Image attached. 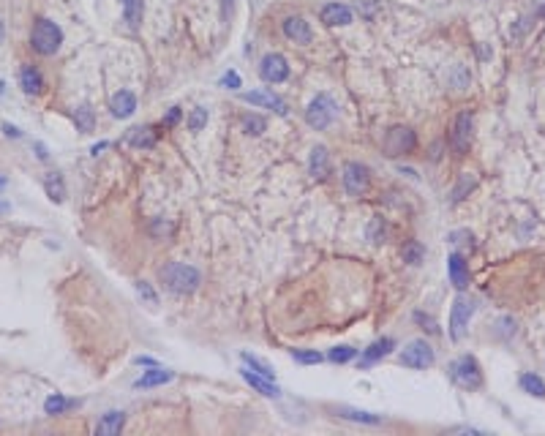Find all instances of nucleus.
<instances>
[{"label":"nucleus","instance_id":"f257e3e1","mask_svg":"<svg viewBox=\"0 0 545 436\" xmlns=\"http://www.w3.org/2000/svg\"><path fill=\"white\" fill-rule=\"evenodd\" d=\"M161 281L166 284V290L175 292V294H191V292L199 287L202 276L197 268L191 265H183V262H169L161 268Z\"/></svg>","mask_w":545,"mask_h":436},{"label":"nucleus","instance_id":"f03ea898","mask_svg":"<svg viewBox=\"0 0 545 436\" xmlns=\"http://www.w3.org/2000/svg\"><path fill=\"white\" fill-rule=\"evenodd\" d=\"M63 44V30L52 22V19H38L33 25V33H30V47L38 52V55H55Z\"/></svg>","mask_w":545,"mask_h":436},{"label":"nucleus","instance_id":"7ed1b4c3","mask_svg":"<svg viewBox=\"0 0 545 436\" xmlns=\"http://www.w3.org/2000/svg\"><path fill=\"white\" fill-rule=\"evenodd\" d=\"M333 118H335V101L327 93H319L306 109V123L316 131H322L333 123Z\"/></svg>","mask_w":545,"mask_h":436},{"label":"nucleus","instance_id":"20e7f679","mask_svg":"<svg viewBox=\"0 0 545 436\" xmlns=\"http://www.w3.org/2000/svg\"><path fill=\"white\" fill-rule=\"evenodd\" d=\"M471 314H474V300L467 297V294L456 297L453 311H450V338H453V341H461V336L467 333Z\"/></svg>","mask_w":545,"mask_h":436},{"label":"nucleus","instance_id":"39448f33","mask_svg":"<svg viewBox=\"0 0 545 436\" xmlns=\"http://www.w3.org/2000/svg\"><path fill=\"white\" fill-rule=\"evenodd\" d=\"M450 376H453L456 384H461V387H467V390L480 387V382H482L480 365H477L474 358H469V355H464L461 360H456V363L450 365Z\"/></svg>","mask_w":545,"mask_h":436},{"label":"nucleus","instance_id":"423d86ee","mask_svg":"<svg viewBox=\"0 0 545 436\" xmlns=\"http://www.w3.org/2000/svg\"><path fill=\"white\" fill-rule=\"evenodd\" d=\"M368 183H371V175H368V166L366 164H357V161H349L344 166V188L349 197H360L368 191Z\"/></svg>","mask_w":545,"mask_h":436},{"label":"nucleus","instance_id":"0eeeda50","mask_svg":"<svg viewBox=\"0 0 545 436\" xmlns=\"http://www.w3.org/2000/svg\"><path fill=\"white\" fill-rule=\"evenodd\" d=\"M434 349L425 344V341H412V344H406L403 347V352H401V363L406 365V368H431L434 365Z\"/></svg>","mask_w":545,"mask_h":436},{"label":"nucleus","instance_id":"6e6552de","mask_svg":"<svg viewBox=\"0 0 545 436\" xmlns=\"http://www.w3.org/2000/svg\"><path fill=\"white\" fill-rule=\"evenodd\" d=\"M417 145V137L412 129H403V126H395L390 129L388 137H385V150L390 155H401V153H412Z\"/></svg>","mask_w":545,"mask_h":436},{"label":"nucleus","instance_id":"1a4fd4ad","mask_svg":"<svg viewBox=\"0 0 545 436\" xmlns=\"http://www.w3.org/2000/svg\"><path fill=\"white\" fill-rule=\"evenodd\" d=\"M259 76H262L265 82H270V85L284 82V79L289 76V63H287V58L278 55V52L265 55V58H262V66H259Z\"/></svg>","mask_w":545,"mask_h":436},{"label":"nucleus","instance_id":"9d476101","mask_svg":"<svg viewBox=\"0 0 545 436\" xmlns=\"http://www.w3.org/2000/svg\"><path fill=\"white\" fill-rule=\"evenodd\" d=\"M469 140H471V115L461 112L456 118V126H453V134H450V145H453L456 153H467Z\"/></svg>","mask_w":545,"mask_h":436},{"label":"nucleus","instance_id":"9b49d317","mask_svg":"<svg viewBox=\"0 0 545 436\" xmlns=\"http://www.w3.org/2000/svg\"><path fill=\"white\" fill-rule=\"evenodd\" d=\"M284 36H287L289 41H295V44H311V39H313L311 25H309L303 17H287V19H284Z\"/></svg>","mask_w":545,"mask_h":436},{"label":"nucleus","instance_id":"f8f14e48","mask_svg":"<svg viewBox=\"0 0 545 436\" xmlns=\"http://www.w3.org/2000/svg\"><path fill=\"white\" fill-rule=\"evenodd\" d=\"M109 109H112L115 118L126 120V118H131V115L137 112V96H134L131 90H118V93L112 96V101H109Z\"/></svg>","mask_w":545,"mask_h":436},{"label":"nucleus","instance_id":"ddd939ff","mask_svg":"<svg viewBox=\"0 0 545 436\" xmlns=\"http://www.w3.org/2000/svg\"><path fill=\"white\" fill-rule=\"evenodd\" d=\"M322 22L330 25V28L349 25V22H352V8L344 6V3H327V6L322 8Z\"/></svg>","mask_w":545,"mask_h":436},{"label":"nucleus","instance_id":"4468645a","mask_svg":"<svg viewBox=\"0 0 545 436\" xmlns=\"http://www.w3.org/2000/svg\"><path fill=\"white\" fill-rule=\"evenodd\" d=\"M240 376L256 390V393H262V395H267V398H278L281 395V390L273 384V379H267V376H259V373H251L245 365L240 368Z\"/></svg>","mask_w":545,"mask_h":436},{"label":"nucleus","instance_id":"2eb2a0df","mask_svg":"<svg viewBox=\"0 0 545 436\" xmlns=\"http://www.w3.org/2000/svg\"><path fill=\"white\" fill-rule=\"evenodd\" d=\"M243 101H245V104H251V107H267V109H276L278 115H284V112H287V104H284L278 96H273V93H262V90H256V93H243Z\"/></svg>","mask_w":545,"mask_h":436},{"label":"nucleus","instance_id":"dca6fc26","mask_svg":"<svg viewBox=\"0 0 545 436\" xmlns=\"http://www.w3.org/2000/svg\"><path fill=\"white\" fill-rule=\"evenodd\" d=\"M447 273H450V281H453L456 290H467L469 287V268L461 254H453L447 259Z\"/></svg>","mask_w":545,"mask_h":436},{"label":"nucleus","instance_id":"f3484780","mask_svg":"<svg viewBox=\"0 0 545 436\" xmlns=\"http://www.w3.org/2000/svg\"><path fill=\"white\" fill-rule=\"evenodd\" d=\"M19 85H22L25 93L36 96V93L44 90V76H41V72H38L36 66H22V72H19Z\"/></svg>","mask_w":545,"mask_h":436},{"label":"nucleus","instance_id":"a211bd4d","mask_svg":"<svg viewBox=\"0 0 545 436\" xmlns=\"http://www.w3.org/2000/svg\"><path fill=\"white\" fill-rule=\"evenodd\" d=\"M123 423H126V415H123V412H107V415L98 420V426H96V434H98V436L120 434Z\"/></svg>","mask_w":545,"mask_h":436},{"label":"nucleus","instance_id":"6ab92c4d","mask_svg":"<svg viewBox=\"0 0 545 436\" xmlns=\"http://www.w3.org/2000/svg\"><path fill=\"white\" fill-rule=\"evenodd\" d=\"M172 379H175L172 371H164V368L153 365L151 371H145V373L134 382V387H158V384H166V382H172Z\"/></svg>","mask_w":545,"mask_h":436},{"label":"nucleus","instance_id":"aec40b11","mask_svg":"<svg viewBox=\"0 0 545 436\" xmlns=\"http://www.w3.org/2000/svg\"><path fill=\"white\" fill-rule=\"evenodd\" d=\"M309 169H311L313 177H327V172H330V158H327V147L324 145H316L311 150Z\"/></svg>","mask_w":545,"mask_h":436},{"label":"nucleus","instance_id":"412c9836","mask_svg":"<svg viewBox=\"0 0 545 436\" xmlns=\"http://www.w3.org/2000/svg\"><path fill=\"white\" fill-rule=\"evenodd\" d=\"M335 412H338L344 420H355V423H366V426H377V423H382V415L363 412V409H352V406H338Z\"/></svg>","mask_w":545,"mask_h":436},{"label":"nucleus","instance_id":"4be33fe9","mask_svg":"<svg viewBox=\"0 0 545 436\" xmlns=\"http://www.w3.org/2000/svg\"><path fill=\"white\" fill-rule=\"evenodd\" d=\"M392 347H395V341H392V338H379V341H374V344L363 352V365L377 363L379 358H385V355L392 352Z\"/></svg>","mask_w":545,"mask_h":436},{"label":"nucleus","instance_id":"5701e85b","mask_svg":"<svg viewBox=\"0 0 545 436\" xmlns=\"http://www.w3.org/2000/svg\"><path fill=\"white\" fill-rule=\"evenodd\" d=\"M156 137H158V131H153L151 126H140V129H131L129 142L134 147H153L156 145Z\"/></svg>","mask_w":545,"mask_h":436},{"label":"nucleus","instance_id":"b1692460","mask_svg":"<svg viewBox=\"0 0 545 436\" xmlns=\"http://www.w3.org/2000/svg\"><path fill=\"white\" fill-rule=\"evenodd\" d=\"M240 360H243V365H245L248 371H254V373H259V376L273 379V368L265 363V360H259L256 355H251V352H240Z\"/></svg>","mask_w":545,"mask_h":436},{"label":"nucleus","instance_id":"393cba45","mask_svg":"<svg viewBox=\"0 0 545 436\" xmlns=\"http://www.w3.org/2000/svg\"><path fill=\"white\" fill-rule=\"evenodd\" d=\"M71 406H74V401L63 398L60 393H55V395H49V398L44 401V412H47V415H63V412L71 409Z\"/></svg>","mask_w":545,"mask_h":436},{"label":"nucleus","instance_id":"a878e982","mask_svg":"<svg viewBox=\"0 0 545 436\" xmlns=\"http://www.w3.org/2000/svg\"><path fill=\"white\" fill-rule=\"evenodd\" d=\"M123 17L131 28H140L142 22V0H123Z\"/></svg>","mask_w":545,"mask_h":436},{"label":"nucleus","instance_id":"bb28decb","mask_svg":"<svg viewBox=\"0 0 545 436\" xmlns=\"http://www.w3.org/2000/svg\"><path fill=\"white\" fill-rule=\"evenodd\" d=\"M44 188H47V194H49V199H52V202H60V199L66 197V186H63L60 175H47Z\"/></svg>","mask_w":545,"mask_h":436},{"label":"nucleus","instance_id":"cd10ccee","mask_svg":"<svg viewBox=\"0 0 545 436\" xmlns=\"http://www.w3.org/2000/svg\"><path fill=\"white\" fill-rule=\"evenodd\" d=\"M74 123H77V131H82V134H90V131H93V126H96L93 109H90V107H79L77 112H74Z\"/></svg>","mask_w":545,"mask_h":436},{"label":"nucleus","instance_id":"c85d7f7f","mask_svg":"<svg viewBox=\"0 0 545 436\" xmlns=\"http://www.w3.org/2000/svg\"><path fill=\"white\" fill-rule=\"evenodd\" d=\"M521 387H524L529 395H537V398H543L545 395V382L537 373H524V376H521Z\"/></svg>","mask_w":545,"mask_h":436},{"label":"nucleus","instance_id":"c756f323","mask_svg":"<svg viewBox=\"0 0 545 436\" xmlns=\"http://www.w3.org/2000/svg\"><path fill=\"white\" fill-rule=\"evenodd\" d=\"M385 237H388V226H385L382 216L371 218V224H368V240L379 246V243H385Z\"/></svg>","mask_w":545,"mask_h":436},{"label":"nucleus","instance_id":"7c9ffc66","mask_svg":"<svg viewBox=\"0 0 545 436\" xmlns=\"http://www.w3.org/2000/svg\"><path fill=\"white\" fill-rule=\"evenodd\" d=\"M401 254H403V262H409V265H420L425 251H423V246H420V243H414V240H412V243H406V246H403V251H401Z\"/></svg>","mask_w":545,"mask_h":436},{"label":"nucleus","instance_id":"2f4dec72","mask_svg":"<svg viewBox=\"0 0 545 436\" xmlns=\"http://www.w3.org/2000/svg\"><path fill=\"white\" fill-rule=\"evenodd\" d=\"M355 355H357V349H352V347H333L327 358H330L333 363L341 365V363H349V360H352Z\"/></svg>","mask_w":545,"mask_h":436},{"label":"nucleus","instance_id":"473e14b6","mask_svg":"<svg viewBox=\"0 0 545 436\" xmlns=\"http://www.w3.org/2000/svg\"><path fill=\"white\" fill-rule=\"evenodd\" d=\"M243 129H245L248 134H262V131H265V118H259V115H245V118H243Z\"/></svg>","mask_w":545,"mask_h":436},{"label":"nucleus","instance_id":"72a5a7b5","mask_svg":"<svg viewBox=\"0 0 545 436\" xmlns=\"http://www.w3.org/2000/svg\"><path fill=\"white\" fill-rule=\"evenodd\" d=\"M208 123V109H202V107H197L191 115H188V129L191 131H199L202 126Z\"/></svg>","mask_w":545,"mask_h":436},{"label":"nucleus","instance_id":"f704fd0d","mask_svg":"<svg viewBox=\"0 0 545 436\" xmlns=\"http://www.w3.org/2000/svg\"><path fill=\"white\" fill-rule=\"evenodd\" d=\"M292 358H295V363H306V365L322 363V355H319V352H303V349H295V352H292Z\"/></svg>","mask_w":545,"mask_h":436},{"label":"nucleus","instance_id":"c9c22d12","mask_svg":"<svg viewBox=\"0 0 545 436\" xmlns=\"http://www.w3.org/2000/svg\"><path fill=\"white\" fill-rule=\"evenodd\" d=\"M137 292H140V294H142V297H145L151 305H156V303H158L156 292L151 290V284H148V281H140V284H137Z\"/></svg>","mask_w":545,"mask_h":436},{"label":"nucleus","instance_id":"e433bc0d","mask_svg":"<svg viewBox=\"0 0 545 436\" xmlns=\"http://www.w3.org/2000/svg\"><path fill=\"white\" fill-rule=\"evenodd\" d=\"M221 85H224V87H230V90H237V87L243 85V82H240V74L237 72L224 74V76H221Z\"/></svg>","mask_w":545,"mask_h":436},{"label":"nucleus","instance_id":"4c0bfd02","mask_svg":"<svg viewBox=\"0 0 545 436\" xmlns=\"http://www.w3.org/2000/svg\"><path fill=\"white\" fill-rule=\"evenodd\" d=\"M180 120V107H172V112L166 115V120H164V126H175Z\"/></svg>","mask_w":545,"mask_h":436},{"label":"nucleus","instance_id":"58836bf2","mask_svg":"<svg viewBox=\"0 0 545 436\" xmlns=\"http://www.w3.org/2000/svg\"><path fill=\"white\" fill-rule=\"evenodd\" d=\"M3 131H5V137H14V140L22 137V131H19L16 126H11V123H3Z\"/></svg>","mask_w":545,"mask_h":436},{"label":"nucleus","instance_id":"ea45409f","mask_svg":"<svg viewBox=\"0 0 545 436\" xmlns=\"http://www.w3.org/2000/svg\"><path fill=\"white\" fill-rule=\"evenodd\" d=\"M36 150H38V158H41V161H44V158L49 155V153H47V147L41 145V142H36Z\"/></svg>","mask_w":545,"mask_h":436},{"label":"nucleus","instance_id":"a19ab883","mask_svg":"<svg viewBox=\"0 0 545 436\" xmlns=\"http://www.w3.org/2000/svg\"><path fill=\"white\" fill-rule=\"evenodd\" d=\"M104 147H109V142H98V145H93L90 153H93V155H98V150H104Z\"/></svg>","mask_w":545,"mask_h":436},{"label":"nucleus","instance_id":"79ce46f5","mask_svg":"<svg viewBox=\"0 0 545 436\" xmlns=\"http://www.w3.org/2000/svg\"><path fill=\"white\" fill-rule=\"evenodd\" d=\"M3 188H5V177L0 175V191H3Z\"/></svg>","mask_w":545,"mask_h":436},{"label":"nucleus","instance_id":"37998d69","mask_svg":"<svg viewBox=\"0 0 545 436\" xmlns=\"http://www.w3.org/2000/svg\"><path fill=\"white\" fill-rule=\"evenodd\" d=\"M3 36H5V33H3V22H0V44H3Z\"/></svg>","mask_w":545,"mask_h":436},{"label":"nucleus","instance_id":"c03bdc74","mask_svg":"<svg viewBox=\"0 0 545 436\" xmlns=\"http://www.w3.org/2000/svg\"><path fill=\"white\" fill-rule=\"evenodd\" d=\"M8 210V205H0V213H5Z\"/></svg>","mask_w":545,"mask_h":436}]
</instances>
